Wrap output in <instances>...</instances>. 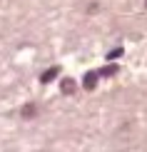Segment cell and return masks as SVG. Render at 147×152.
Segmentation results:
<instances>
[{"label": "cell", "instance_id": "obj_3", "mask_svg": "<svg viewBox=\"0 0 147 152\" xmlns=\"http://www.w3.org/2000/svg\"><path fill=\"white\" fill-rule=\"evenodd\" d=\"M62 90H65V92H75V82L72 80H65V82H62Z\"/></svg>", "mask_w": 147, "mask_h": 152}, {"label": "cell", "instance_id": "obj_5", "mask_svg": "<svg viewBox=\"0 0 147 152\" xmlns=\"http://www.w3.org/2000/svg\"><path fill=\"white\" fill-rule=\"evenodd\" d=\"M33 112H35V107L30 105V107H25V110H23V115H25V117H33Z\"/></svg>", "mask_w": 147, "mask_h": 152}, {"label": "cell", "instance_id": "obj_2", "mask_svg": "<svg viewBox=\"0 0 147 152\" xmlns=\"http://www.w3.org/2000/svg\"><path fill=\"white\" fill-rule=\"evenodd\" d=\"M57 72H60V70H57V67H50V70H45V72H42V82H53L55 77H57Z\"/></svg>", "mask_w": 147, "mask_h": 152}, {"label": "cell", "instance_id": "obj_1", "mask_svg": "<svg viewBox=\"0 0 147 152\" xmlns=\"http://www.w3.org/2000/svg\"><path fill=\"white\" fill-rule=\"evenodd\" d=\"M97 75H100V72H87V75H85V80H82V85H85L87 90H92V87L97 85Z\"/></svg>", "mask_w": 147, "mask_h": 152}, {"label": "cell", "instance_id": "obj_4", "mask_svg": "<svg viewBox=\"0 0 147 152\" xmlns=\"http://www.w3.org/2000/svg\"><path fill=\"white\" fill-rule=\"evenodd\" d=\"M115 72H117V67H115V65H110V67H105V70H102L100 75H115Z\"/></svg>", "mask_w": 147, "mask_h": 152}, {"label": "cell", "instance_id": "obj_6", "mask_svg": "<svg viewBox=\"0 0 147 152\" xmlns=\"http://www.w3.org/2000/svg\"><path fill=\"white\" fill-rule=\"evenodd\" d=\"M120 55H122V50H112V53L107 55V60H115V58H120Z\"/></svg>", "mask_w": 147, "mask_h": 152}]
</instances>
